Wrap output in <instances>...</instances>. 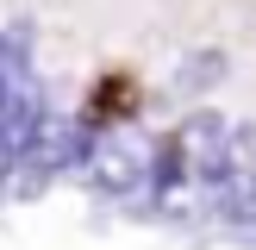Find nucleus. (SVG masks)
I'll return each instance as SVG.
<instances>
[{"label":"nucleus","mask_w":256,"mask_h":250,"mask_svg":"<svg viewBox=\"0 0 256 250\" xmlns=\"http://www.w3.org/2000/svg\"><path fill=\"white\" fill-rule=\"evenodd\" d=\"M88 182L100 188L106 200H125V194H150V150L138 138L112 132V138H94V156H88Z\"/></svg>","instance_id":"1"},{"label":"nucleus","mask_w":256,"mask_h":250,"mask_svg":"<svg viewBox=\"0 0 256 250\" xmlns=\"http://www.w3.org/2000/svg\"><path fill=\"white\" fill-rule=\"evenodd\" d=\"M212 212H219L225 225H238V232H256V162H250V169H238V182L212 200Z\"/></svg>","instance_id":"2"},{"label":"nucleus","mask_w":256,"mask_h":250,"mask_svg":"<svg viewBox=\"0 0 256 250\" xmlns=\"http://www.w3.org/2000/svg\"><path fill=\"white\" fill-rule=\"evenodd\" d=\"M219 75H225V50H194V56L175 69V88H182V94H206Z\"/></svg>","instance_id":"3"}]
</instances>
